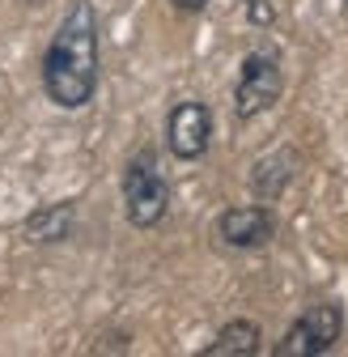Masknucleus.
Wrapping results in <instances>:
<instances>
[{
	"label": "nucleus",
	"mask_w": 348,
	"mask_h": 357,
	"mask_svg": "<svg viewBox=\"0 0 348 357\" xmlns=\"http://www.w3.org/2000/svg\"><path fill=\"white\" fill-rule=\"evenodd\" d=\"M94 89H98V13L90 0H77L42 52V94L60 111H81L90 107Z\"/></svg>",
	"instance_id": "f257e3e1"
},
{
	"label": "nucleus",
	"mask_w": 348,
	"mask_h": 357,
	"mask_svg": "<svg viewBox=\"0 0 348 357\" xmlns=\"http://www.w3.org/2000/svg\"><path fill=\"white\" fill-rule=\"evenodd\" d=\"M170 208V183L161 174L157 149L141 145L123 166V213L136 230H153Z\"/></svg>",
	"instance_id": "f03ea898"
},
{
	"label": "nucleus",
	"mask_w": 348,
	"mask_h": 357,
	"mask_svg": "<svg viewBox=\"0 0 348 357\" xmlns=\"http://www.w3.org/2000/svg\"><path fill=\"white\" fill-rule=\"evenodd\" d=\"M280 89H285V73H280V56L259 47L242 60L238 68V85H234V115L238 119H255L280 102Z\"/></svg>",
	"instance_id": "7ed1b4c3"
},
{
	"label": "nucleus",
	"mask_w": 348,
	"mask_h": 357,
	"mask_svg": "<svg viewBox=\"0 0 348 357\" xmlns=\"http://www.w3.org/2000/svg\"><path fill=\"white\" fill-rule=\"evenodd\" d=\"M344 336V310L340 302H315L289 324V332L280 336V344L272 349L276 357H319L331 353Z\"/></svg>",
	"instance_id": "20e7f679"
},
{
	"label": "nucleus",
	"mask_w": 348,
	"mask_h": 357,
	"mask_svg": "<svg viewBox=\"0 0 348 357\" xmlns=\"http://www.w3.org/2000/svg\"><path fill=\"white\" fill-rule=\"evenodd\" d=\"M208 141H212V111L196 98L174 102L166 115V149L179 162H196L208 153Z\"/></svg>",
	"instance_id": "39448f33"
},
{
	"label": "nucleus",
	"mask_w": 348,
	"mask_h": 357,
	"mask_svg": "<svg viewBox=\"0 0 348 357\" xmlns=\"http://www.w3.org/2000/svg\"><path fill=\"white\" fill-rule=\"evenodd\" d=\"M272 234H276V217L264 204H234L216 217V238L234 251H255L272 243Z\"/></svg>",
	"instance_id": "423d86ee"
},
{
	"label": "nucleus",
	"mask_w": 348,
	"mask_h": 357,
	"mask_svg": "<svg viewBox=\"0 0 348 357\" xmlns=\"http://www.w3.org/2000/svg\"><path fill=\"white\" fill-rule=\"evenodd\" d=\"M297 166H301V158H297V149H289V145L264 153V158L251 166V192H255V200H259V204L280 200L285 188L297 178Z\"/></svg>",
	"instance_id": "0eeeda50"
},
{
	"label": "nucleus",
	"mask_w": 348,
	"mask_h": 357,
	"mask_svg": "<svg viewBox=\"0 0 348 357\" xmlns=\"http://www.w3.org/2000/svg\"><path fill=\"white\" fill-rule=\"evenodd\" d=\"M264 349V332L255 319H234L216 332V340L204 349V357H255Z\"/></svg>",
	"instance_id": "6e6552de"
},
{
	"label": "nucleus",
	"mask_w": 348,
	"mask_h": 357,
	"mask_svg": "<svg viewBox=\"0 0 348 357\" xmlns=\"http://www.w3.org/2000/svg\"><path fill=\"white\" fill-rule=\"evenodd\" d=\"M72 226H77V208L68 200L47 204L26 217V238L30 243H64V238H72Z\"/></svg>",
	"instance_id": "1a4fd4ad"
},
{
	"label": "nucleus",
	"mask_w": 348,
	"mask_h": 357,
	"mask_svg": "<svg viewBox=\"0 0 348 357\" xmlns=\"http://www.w3.org/2000/svg\"><path fill=\"white\" fill-rule=\"evenodd\" d=\"M242 9L255 26H268L272 22V0H242Z\"/></svg>",
	"instance_id": "9d476101"
},
{
	"label": "nucleus",
	"mask_w": 348,
	"mask_h": 357,
	"mask_svg": "<svg viewBox=\"0 0 348 357\" xmlns=\"http://www.w3.org/2000/svg\"><path fill=\"white\" fill-rule=\"evenodd\" d=\"M170 5L179 9V13H200V9L208 5V0H170Z\"/></svg>",
	"instance_id": "9b49d317"
}]
</instances>
